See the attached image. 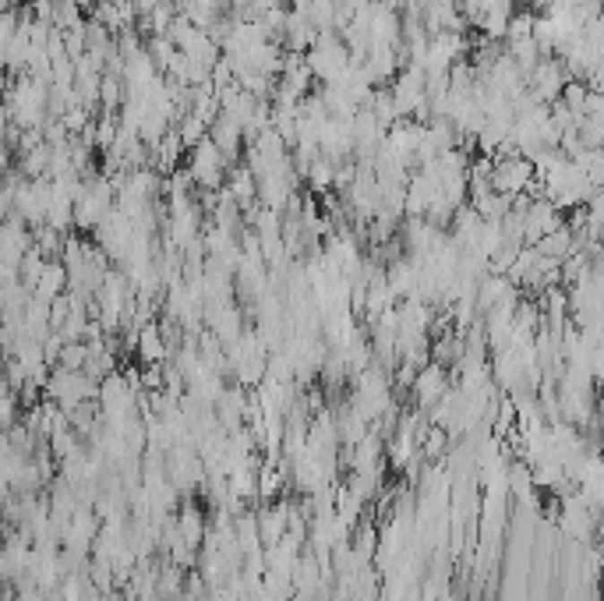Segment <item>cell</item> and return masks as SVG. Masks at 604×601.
<instances>
[{
    "label": "cell",
    "instance_id": "1",
    "mask_svg": "<svg viewBox=\"0 0 604 601\" xmlns=\"http://www.w3.org/2000/svg\"><path fill=\"white\" fill-rule=\"evenodd\" d=\"M531 178V167L523 163V160H502V163H495V170H491V184L505 195H513V191H520L523 184Z\"/></svg>",
    "mask_w": 604,
    "mask_h": 601
}]
</instances>
